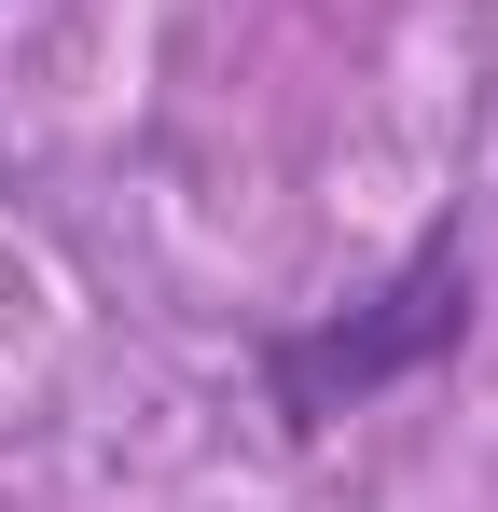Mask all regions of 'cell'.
<instances>
[{
  "label": "cell",
  "mask_w": 498,
  "mask_h": 512,
  "mask_svg": "<svg viewBox=\"0 0 498 512\" xmlns=\"http://www.w3.org/2000/svg\"><path fill=\"white\" fill-rule=\"evenodd\" d=\"M471 319H485L471 236L429 222L360 305H332V319H305V333L263 346V402L291 429H332V416H360V402H388V388H415V374H443V360L471 346Z\"/></svg>",
  "instance_id": "6da1fadb"
}]
</instances>
